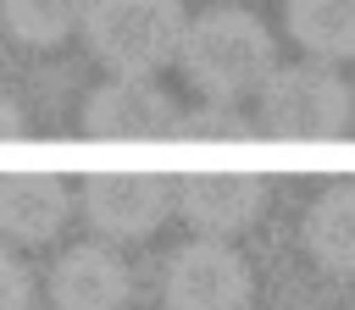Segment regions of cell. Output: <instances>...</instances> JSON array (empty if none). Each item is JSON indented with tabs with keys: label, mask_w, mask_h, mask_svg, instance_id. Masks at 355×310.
Instances as JSON below:
<instances>
[{
	"label": "cell",
	"mask_w": 355,
	"mask_h": 310,
	"mask_svg": "<svg viewBox=\"0 0 355 310\" xmlns=\"http://www.w3.org/2000/svg\"><path fill=\"white\" fill-rule=\"evenodd\" d=\"M178 66L205 100L233 105L244 94H261L277 55H272V33L261 28V17L239 11V6H211V11L189 17L183 44H178Z\"/></svg>",
	"instance_id": "1"
},
{
	"label": "cell",
	"mask_w": 355,
	"mask_h": 310,
	"mask_svg": "<svg viewBox=\"0 0 355 310\" xmlns=\"http://www.w3.org/2000/svg\"><path fill=\"white\" fill-rule=\"evenodd\" d=\"M183 0H89L83 11V33L89 50L111 66V72H150L166 66L183 44Z\"/></svg>",
	"instance_id": "2"
},
{
	"label": "cell",
	"mask_w": 355,
	"mask_h": 310,
	"mask_svg": "<svg viewBox=\"0 0 355 310\" xmlns=\"http://www.w3.org/2000/svg\"><path fill=\"white\" fill-rule=\"evenodd\" d=\"M355 94L333 66H272L261 83V127L277 138H344Z\"/></svg>",
	"instance_id": "3"
},
{
	"label": "cell",
	"mask_w": 355,
	"mask_h": 310,
	"mask_svg": "<svg viewBox=\"0 0 355 310\" xmlns=\"http://www.w3.org/2000/svg\"><path fill=\"white\" fill-rule=\"evenodd\" d=\"M178 177L161 172H89L78 205L100 238H150L172 216Z\"/></svg>",
	"instance_id": "4"
},
{
	"label": "cell",
	"mask_w": 355,
	"mask_h": 310,
	"mask_svg": "<svg viewBox=\"0 0 355 310\" xmlns=\"http://www.w3.org/2000/svg\"><path fill=\"white\" fill-rule=\"evenodd\" d=\"M161 299H166V310H244L250 304V266L222 238H194L166 260Z\"/></svg>",
	"instance_id": "5"
},
{
	"label": "cell",
	"mask_w": 355,
	"mask_h": 310,
	"mask_svg": "<svg viewBox=\"0 0 355 310\" xmlns=\"http://www.w3.org/2000/svg\"><path fill=\"white\" fill-rule=\"evenodd\" d=\"M178 100L150 72H111L83 100V133L89 138H166L178 127Z\"/></svg>",
	"instance_id": "6"
},
{
	"label": "cell",
	"mask_w": 355,
	"mask_h": 310,
	"mask_svg": "<svg viewBox=\"0 0 355 310\" xmlns=\"http://www.w3.org/2000/svg\"><path fill=\"white\" fill-rule=\"evenodd\" d=\"M172 210L200 238H233L266 210V177L261 172H189L178 177Z\"/></svg>",
	"instance_id": "7"
},
{
	"label": "cell",
	"mask_w": 355,
	"mask_h": 310,
	"mask_svg": "<svg viewBox=\"0 0 355 310\" xmlns=\"http://www.w3.org/2000/svg\"><path fill=\"white\" fill-rule=\"evenodd\" d=\"M133 293V271L105 244H72L50 266V299L55 310H122Z\"/></svg>",
	"instance_id": "8"
},
{
	"label": "cell",
	"mask_w": 355,
	"mask_h": 310,
	"mask_svg": "<svg viewBox=\"0 0 355 310\" xmlns=\"http://www.w3.org/2000/svg\"><path fill=\"white\" fill-rule=\"evenodd\" d=\"M72 188L55 172H6L0 177V232L11 244H44L61 232Z\"/></svg>",
	"instance_id": "9"
},
{
	"label": "cell",
	"mask_w": 355,
	"mask_h": 310,
	"mask_svg": "<svg viewBox=\"0 0 355 310\" xmlns=\"http://www.w3.org/2000/svg\"><path fill=\"white\" fill-rule=\"evenodd\" d=\"M305 249L316 255V266L355 277V183H333V188H322V199H311Z\"/></svg>",
	"instance_id": "10"
},
{
	"label": "cell",
	"mask_w": 355,
	"mask_h": 310,
	"mask_svg": "<svg viewBox=\"0 0 355 310\" xmlns=\"http://www.w3.org/2000/svg\"><path fill=\"white\" fill-rule=\"evenodd\" d=\"M288 33L316 61L355 55V0H288Z\"/></svg>",
	"instance_id": "11"
},
{
	"label": "cell",
	"mask_w": 355,
	"mask_h": 310,
	"mask_svg": "<svg viewBox=\"0 0 355 310\" xmlns=\"http://www.w3.org/2000/svg\"><path fill=\"white\" fill-rule=\"evenodd\" d=\"M89 0H0V22L22 44H61L72 28H83Z\"/></svg>",
	"instance_id": "12"
},
{
	"label": "cell",
	"mask_w": 355,
	"mask_h": 310,
	"mask_svg": "<svg viewBox=\"0 0 355 310\" xmlns=\"http://www.w3.org/2000/svg\"><path fill=\"white\" fill-rule=\"evenodd\" d=\"M172 133L178 138H227V144H239V138L255 133V122L239 105H227V100H205L200 111H178V127Z\"/></svg>",
	"instance_id": "13"
},
{
	"label": "cell",
	"mask_w": 355,
	"mask_h": 310,
	"mask_svg": "<svg viewBox=\"0 0 355 310\" xmlns=\"http://www.w3.org/2000/svg\"><path fill=\"white\" fill-rule=\"evenodd\" d=\"M0 310H33V277L11 249H0Z\"/></svg>",
	"instance_id": "14"
},
{
	"label": "cell",
	"mask_w": 355,
	"mask_h": 310,
	"mask_svg": "<svg viewBox=\"0 0 355 310\" xmlns=\"http://www.w3.org/2000/svg\"><path fill=\"white\" fill-rule=\"evenodd\" d=\"M17 133H22V111L11 94H0V138H17Z\"/></svg>",
	"instance_id": "15"
}]
</instances>
